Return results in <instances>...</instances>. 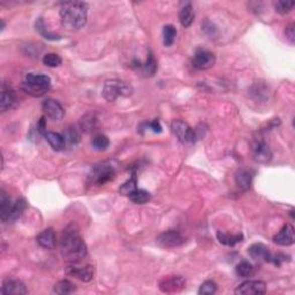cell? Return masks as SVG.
<instances>
[{"mask_svg":"<svg viewBox=\"0 0 295 295\" xmlns=\"http://www.w3.org/2000/svg\"><path fill=\"white\" fill-rule=\"evenodd\" d=\"M294 23H290L286 27V30H285V34H286V37L288 41L290 42V44H294L295 43V31H294Z\"/></svg>","mask_w":295,"mask_h":295,"instance_id":"cell-38","label":"cell"},{"mask_svg":"<svg viewBox=\"0 0 295 295\" xmlns=\"http://www.w3.org/2000/svg\"><path fill=\"white\" fill-rule=\"evenodd\" d=\"M93 146L96 150H106L110 146V139L105 135H97L93 139Z\"/></svg>","mask_w":295,"mask_h":295,"instance_id":"cell-34","label":"cell"},{"mask_svg":"<svg viewBox=\"0 0 295 295\" xmlns=\"http://www.w3.org/2000/svg\"><path fill=\"white\" fill-rule=\"evenodd\" d=\"M67 273L71 277L78 278L79 280L89 282L93 280L94 278V269L91 265H85V266H77V265H70L67 268Z\"/></svg>","mask_w":295,"mask_h":295,"instance_id":"cell-14","label":"cell"},{"mask_svg":"<svg viewBox=\"0 0 295 295\" xmlns=\"http://www.w3.org/2000/svg\"><path fill=\"white\" fill-rule=\"evenodd\" d=\"M66 141L68 139V141L70 142V144H75V143L79 142L80 139V135L78 134V131L75 128H68V130H67V135L65 136Z\"/></svg>","mask_w":295,"mask_h":295,"instance_id":"cell-37","label":"cell"},{"mask_svg":"<svg viewBox=\"0 0 295 295\" xmlns=\"http://www.w3.org/2000/svg\"><path fill=\"white\" fill-rule=\"evenodd\" d=\"M13 208L14 203L12 202V198L4 190L0 191V218H2L4 223H7L10 220Z\"/></svg>","mask_w":295,"mask_h":295,"instance_id":"cell-20","label":"cell"},{"mask_svg":"<svg viewBox=\"0 0 295 295\" xmlns=\"http://www.w3.org/2000/svg\"><path fill=\"white\" fill-rule=\"evenodd\" d=\"M179 20L185 28H188L193 25L195 20V12L191 3H185L181 6L180 12H179Z\"/></svg>","mask_w":295,"mask_h":295,"instance_id":"cell-21","label":"cell"},{"mask_svg":"<svg viewBox=\"0 0 295 295\" xmlns=\"http://www.w3.org/2000/svg\"><path fill=\"white\" fill-rule=\"evenodd\" d=\"M252 151L254 161L261 163V164L269 163L272 159V151H271L270 146L262 138H256L253 142Z\"/></svg>","mask_w":295,"mask_h":295,"instance_id":"cell-7","label":"cell"},{"mask_svg":"<svg viewBox=\"0 0 295 295\" xmlns=\"http://www.w3.org/2000/svg\"><path fill=\"white\" fill-rule=\"evenodd\" d=\"M27 293L28 289L22 281L15 280V279H7V280L3 282V295H25Z\"/></svg>","mask_w":295,"mask_h":295,"instance_id":"cell-15","label":"cell"},{"mask_svg":"<svg viewBox=\"0 0 295 295\" xmlns=\"http://www.w3.org/2000/svg\"><path fill=\"white\" fill-rule=\"evenodd\" d=\"M44 137L47 141V143L51 145L53 150L61 151L65 149L66 146V138L63 135L59 133H54V131H46Z\"/></svg>","mask_w":295,"mask_h":295,"instance_id":"cell-22","label":"cell"},{"mask_svg":"<svg viewBox=\"0 0 295 295\" xmlns=\"http://www.w3.org/2000/svg\"><path fill=\"white\" fill-rule=\"evenodd\" d=\"M61 58L60 55L55 54V53H47L44 55L43 58V63L47 67H51V68H53V67H58L61 65Z\"/></svg>","mask_w":295,"mask_h":295,"instance_id":"cell-32","label":"cell"},{"mask_svg":"<svg viewBox=\"0 0 295 295\" xmlns=\"http://www.w3.org/2000/svg\"><path fill=\"white\" fill-rule=\"evenodd\" d=\"M266 292V284L262 280H247L237 287L235 294L240 295H262Z\"/></svg>","mask_w":295,"mask_h":295,"instance_id":"cell-9","label":"cell"},{"mask_svg":"<svg viewBox=\"0 0 295 295\" xmlns=\"http://www.w3.org/2000/svg\"><path fill=\"white\" fill-rule=\"evenodd\" d=\"M295 6V2H285V0H279L274 4V9L279 14H288L289 12H292L293 7Z\"/></svg>","mask_w":295,"mask_h":295,"instance_id":"cell-31","label":"cell"},{"mask_svg":"<svg viewBox=\"0 0 295 295\" xmlns=\"http://www.w3.org/2000/svg\"><path fill=\"white\" fill-rule=\"evenodd\" d=\"M42 109L47 117L52 119L53 121H60L65 117V110L60 103L55 99L47 98L42 103Z\"/></svg>","mask_w":295,"mask_h":295,"instance_id":"cell-13","label":"cell"},{"mask_svg":"<svg viewBox=\"0 0 295 295\" xmlns=\"http://www.w3.org/2000/svg\"><path fill=\"white\" fill-rule=\"evenodd\" d=\"M135 189H137V179H136V173L134 172L129 180L126 181L120 188H119V191H120V194L127 195V196H128V195L133 193Z\"/></svg>","mask_w":295,"mask_h":295,"instance_id":"cell-30","label":"cell"},{"mask_svg":"<svg viewBox=\"0 0 295 295\" xmlns=\"http://www.w3.org/2000/svg\"><path fill=\"white\" fill-rule=\"evenodd\" d=\"M26 208H27V202L25 201V198H19V200L14 203V208H13V211H12L9 222L18 220V219L22 216V213L25 212Z\"/></svg>","mask_w":295,"mask_h":295,"instance_id":"cell-29","label":"cell"},{"mask_svg":"<svg viewBox=\"0 0 295 295\" xmlns=\"http://www.w3.org/2000/svg\"><path fill=\"white\" fill-rule=\"evenodd\" d=\"M216 63V55L206 50H197L193 58V66L198 70L212 68Z\"/></svg>","mask_w":295,"mask_h":295,"instance_id":"cell-10","label":"cell"},{"mask_svg":"<svg viewBox=\"0 0 295 295\" xmlns=\"http://www.w3.org/2000/svg\"><path fill=\"white\" fill-rule=\"evenodd\" d=\"M129 200L135 203V204H145L150 201V194L144 189H135L133 193L128 195Z\"/></svg>","mask_w":295,"mask_h":295,"instance_id":"cell-25","label":"cell"},{"mask_svg":"<svg viewBox=\"0 0 295 295\" xmlns=\"http://www.w3.org/2000/svg\"><path fill=\"white\" fill-rule=\"evenodd\" d=\"M177 37V29L172 25H167L163 29V43L165 46H171Z\"/></svg>","mask_w":295,"mask_h":295,"instance_id":"cell-28","label":"cell"},{"mask_svg":"<svg viewBox=\"0 0 295 295\" xmlns=\"http://www.w3.org/2000/svg\"><path fill=\"white\" fill-rule=\"evenodd\" d=\"M186 279L181 276H171L162 279L159 282V289L163 293H179L185 288Z\"/></svg>","mask_w":295,"mask_h":295,"instance_id":"cell-11","label":"cell"},{"mask_svg":"<svg viewBox=\"0 0 295 295\" xmlns=\"http://www.w3.org/2000/svg\"><path fill=\"white\" fill-rule=\"evenodd\" d=\"M217 284L212 280H206L201 285L200 289H198V294L200 295H212L217 292Z\"/></svg>","mask_w":295,"mask_h":295,"instance_id":"cell-33","label":"cell"},{"mask_svg":"<svg viewBox=\"0 0 295 295\" xmlns=\"http://www.w3.org/2000/svg\"><path fill=\"white\" fill-rule=\"evenodd\" d=\"M217 237H218V240L220 243L225 246H230L232 247L234 245H237V243L241 242L243 240V235L240 234H227L224 232H219L217 233Z\"/></svg>","mask_w":295,"mask_h":295,"instance_id":"cell-24","label":"cell"},{"mask_svg":"<svg viewBox=\"0 0 295 295\" xmlns=\"http://www.w3.org/2000/svg\"><path fill=\"white\" fill-rule=\"evenodd\" d=\"M51 88V79L44 74H28L22 82V89L34 97L45 95Z\"/></svg>","mask_w":295,"mask_h":295,"instance_id":"cell-3","label":"cell"},{"mask_svg":"<svg viewBox=\"0 0 295 295\" xmlns=\"http://www.w3.org/2000/svg\"><path fill=\"white\" fill-rule=\"evenodd\" d=\"M88 5L85 2H66L60 7L62 26L69 30H78L86 25Z\"/></svg>","mask_w":295,"mask_h":295,"instance_id":"cell-2","label":"cell"},{"mask_svg":"<svg viewBox=\"0 0 295 295\" xmlns=\"http://www.w3.org/2000/svg\"><path fill=\"white\" fill-rule=\"evenodd\" d=\"M37 243L44 249H53L57 243V237H55V232L53 229H46L43 230L37 237H36Z\"/></svg>","mask_w":295,"mask_h":295,"instance_id":"cell-18","label":"cell"},{"mask_svg":"<svg viewBox=\"0 0 295 295\" xmlns=\"http://www.w3.org/2000/svg\"><path fill=\"white\" fill-rule=\"evenodd\" d=\"M273 242L279 246H290L294 243V227L290 224H286L273 237Z\"/></svg>","mask_w":295,"mask_h":295,"instance_id":"cell-17","label":"cell"},{"mask_svg":"<svg viewBox=\"0 0 295 295\" xmlns=\"http://www.w3.org/2000/svg\"><path fill=\"white\" fill-rule=\"evenodd\" d=\"M18 104V96L17 93L12 89L6 83L2 85V96H0V110L2 112H6L14 109Z\"/></svg>","mask_w":295,"mask_h":295,"instance_id":"cell-12","label":"cell"},{"mask_svg":"<svg viewBox=\"0 0 295 295\" xmlns=\"http://www.w3.org/2000/svg\"><path fill=\"white\" fill-rule=\"evenodd\" d=\"M146 125L149 126V128L153 130L154 133L159 134L162 131V126H161V123H159L158 120H154V121H151L149 123H146Z\"/></svg>","mask_w":295,"mask_h":295,"instance_id":"cell-39","label":"cell"},{"mask_svg":"<svg viewBox=\"0 0 295 295\" xmlns=\"http://www.w3.org/2000/svg\"><path fill=\"white\" fill-rule=\"evenodd\" d=\"M115 177L114 167L107 163H103V164L96 165L93 167L91 172L89 174V181L94 185L102 186L104 183L113 180Z\"/></svg>","mask_w":295,"mask_h":295,"instance_id":"cell-5","label":"cell"},{"mask_svg":"<svg viewBox=\"0 0 295 295\" xmlns=\"http://www.w3.org/2000/svg\"><path fill=\"white\" fill-rule=\"evenodd\" d=\"M254 175L255 172L252 170H239L237 174H235V183H237V186L241 190L247 191L250 188V186H252Z\"/></svg>","mask_w":295,"mask_h":295,"instance_id":"cell-19","label":"cell"},{"mask_svg":"<svg viewBox=\"0 0 295 295\" xmlns=\"http://www.w3.org/2000/svg\"><path fill=\"white\" fill-rule=\"evenodd\" d=\"M35 27H36V30H37L38 33L42 35V37H44L45 39H49V41H59V39H61V36L54 34L52 33V31L47 29L45 22H44V20L42 18H39L37 21H36Z\"/></svg>","mask_w":295,"mask_h":295,"instance_id":"cell-23","label":"cell"},{"mask_svg":"<svg viewBox=\"0 0 295 295\" xmlns=\"http://www.w3.org/2000/svg\"><path fill=\"white\" fill-rule=\"evenodd\" d=\"M143 70H144V73L146 75H150V77L156 73L157 62H156V60H155V57H154L153 53H149V55H148L145 65L143 66Z\"/></svg>","mask_w":295,"mask_h":295,"instance_id":"cell-36","label":"cell"},{"mask_svg":"<svg viewBox=\"0 0 295 295\" xmlns=\"http://www.w3.org/2000/svg\"><path fill=\"white\" fill-rule=\"evenodd\" d=\"M60 252L63 260L70 264H78L87 257L86 243L79 233V230L73 224L63 230L60 238Z\"/></svg>","mask_w":295,"mask_h":295,"instance_id":"cell-1","label":"cell"},{"mask_svg":"<svg viewBox=\"0 0 295 295\" xmlns=\"http://www.w3.org/2000/svg\"><path fill=\"white\" fill-rule=\"evenodd\" d=\"M95 125H96V118L94 117L93 114H88L86 117H83L81 119V121H80V126H81V128L83 131H91L95 128Z\"/></svg>","mask_w":295,"mask_h":295,"instance_id":"cell-35","label":"cell"},{"mask_svg":"<svg viewBox=\"0 0 295 295\" xmlns=\"http://www.w3.org/2000/svg\"><path fill=\"white\" fill-rule=\"evenodd\" d=\"M235 273L241 278H248L254 274V266L249 262L242 261L235 268Z\"/></svg>","mask_w":295,"mask_h":295,"instance_id":"cell-27","label":"cell"},{"mask_svg":"<svg viewBox=\"0 0 295 295\" xmlns=\"http://www.w3.org/2000/svg\"><path fill=\"white\" fill-rule=\"evenodd\" d=\"M173 134L179 138V141L186 144H193L196 142V131H195L188 123L181 120H174L171 125Z\"/></svg>","mask_w":295,"mask_h":295,"instance_id":"cell-6","label":"cell"},{"mask_svg":"<svg viewBox=\"0 0 295 295\" xmlns=\"http://www.w3.org/2000/svg\"><path fill=\"white\" fill-rule=\"evenodd\" d=\"M185 242V238L179 231L170 230L166 232H163L157 237V243L163 248H173V247H179Z\"/></svg>","mask_w":295,"mask_h":295,"instance_id":"cell-8","label":"cell"},{"mask_svg":"<svg viewBox=\"0 0 295 295\" xmlns=\"http://www.w3.org/2000/svg\"><path fill=\"white\" fill-rule=\"evenodd\" d=\"M74 290H75V286H74L73 282H70L69 280L59 281L53 287V292L55 294H59V295L71 294V293H74Z\"/></svg>","mask_w":295,"mask_h":295,"instance_id":"cell-26","label":"cell"},{"mask_svg":"<svg viewBox=\"0 0 295 295\" xmlns=\"http://www.w3.org/2000/svg\"><path fill=\"white\" fill-rule=\"evenodd\" d=\"M131 93H133V87L121 80H109L103 88V96L107 102H114L120 96L127 97Z\"/></svg>","mask_w":295,"mask_h":295,"instance_id":"cell-4","label":"cell"},{"mask_svg":"<svg viewBox=\"0 0 295 295\" xmlns=\"http://www.w3.org/2000/svg\"><path fill=\"white\" fill-rule=\"evenodd\" d=\"M248 254L255 261H264L269 263H271L273 255L268 247L263 245V243H254V245L250 246L248 248Z\"/></svg>","mask_w":295,"mask_h":295,"instance_id":"cell-16","label":"cell"}]
</instances>
